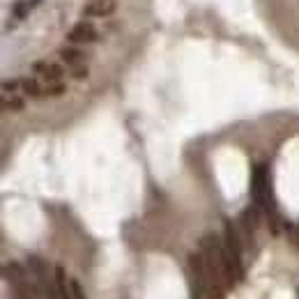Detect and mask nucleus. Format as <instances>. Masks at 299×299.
<instances>
[{"label": "nucleus", "mask_w": 299, "mask_h": 299, "mask_svg": "<svg viewBox=\"0 0 299 299\" xmlns=\"http://www.w3.org/2000/svg\"><path fill=\"white\" fill-rule=\"evenodd\" d=\"M44 85H46V83H44ZM65 92H67L65 81H60V83H49V85H46V99H49V97H62Z\"/></svg>", "instance_id": "nucleus-13"}, {"label": "nucleus", "mask_w": 299, "mask_h": 299, "mask_svg": "<svg viewBox=\"0 0 299 299\" xmlns=\"http://www.w3.org/2000/svg\"><path fill=\"white\" fill-rule=\"evenodd\" d=\"M28 3H30V5H33V3H37V0H28Z\"/></svg>", "instance_id": "nucleus-19"}, {"label": "nucleus", "mask_w": 299, "mask_h": 299, "mask_svg": "<svg viewBox=\"0 0 299 299\" xmlns=\"http://www.w3.org/2000/svg\"><path fill=\"white\" fill-rule=\"evenodd\" d=\"M260 214H262V210L258 205H251V207H246L244 212H242V217H239V226H242V230H244V235L246 237H253V233L258 230V226H260Z\"/></svg>", "instance_id": "nucleus-6"}, {"label": "nucleus", "mask_w": 299, "mask_h": 299, "mask_svg": "<svg viewBox=\"0 0 299 299\" xmlns=\"http://www.w3.org/2000/svg\"><path fill=\"white\" fill-rule=\"evenodd\" d=\"M58 55H60V62H65L67 67H76L87 62V53L83 49H78V46H62Z\"/></svg>", "instance_id": "nucleus-8"}, {"label": "nucleus", "mask_w": 299, "mask_h": 299, "mask_svg": "<svg viewBox=\"0 0 299 299\" xmlns=\"http://www.w3.org/2000/svg\"><path fill=\"white\" fill-rule=\"evenodd\" d=\"M251 198L253 205H258L262 212L269 210V175H267V166L258 163L251 175Z\"/></svg>", "instance_id": "nucleus-2"}, {"label": "nucleus", "mask_w": 299, "mask_h": 299, "mask_svg": "<svg viewBox=\"0 0 299 299\" xmlns=\"http://www.w3.org/2000/svg\"><path fill=\"white\" fill-rule=\"evenodd\" d=\"M223 246H226V253H228L230 262H233L235 267V276H237V281H242L244 278V265H242V237H239L237 228H235L230 221H226V226H223Z\"/></svg>", "instance_id": "nucleus-1"}, {"label": "nucleus", "mask_w": 299, "mask_h": 299, "mask_svg": "<svg viewBox=\"0 0 299 299\" xmlns=\"http://www.w3.org/2000/svg\"><path fill=\"white\" fill-rule=\"evenodd\" d=\"M21 87V81H17V78H5L3 81V94H17V90Z\"/></svg>", "instance_id": "nucleus-16"}, {"label": "nucleus", "mask_w": 299, "mask_h": 299, "mask_svg": "<svg viewBox=\"0 0 299 299\" xmlns=\"http://www.w3.org/2000/svg\"><path fill=\"white\" fill-rule=\"evenodd\" d=\"M21 90H23V94L30 99H46V85L35 76L21 78Z\"/></svg>", "instance_id": "nucleus-10"}, {"label": "nucleus", "mask_w": 299, "mask_h": 299, "mask_svg": "<svg viewBox=\"0 0 299 299\" xmlns=\"http://www.w3.org/2000/svg\"><path fill=\"white\" fill-rule=\"evenodd\" d=\"M71 292H74V299H85V290L81 288V283L76 278H71Z\"/></svg>", "instance_id": "nucleus-17"}, {"label": "nucleus", "mask_w": 299, "mask_h": 299, "mask_svg": "<svg viewBox=\"0 0 299 299\" xmlns=\"http://www.w3.org/2000/svg\"><path fill=\"white\" fill-rule=\"evenodd\" d=\"M297 299H299V290H297Z\"/></svg>", "instance_id": "nucleus-20"}, {"label": "nucleus", "mask_w": 299, "mask_h": 299, "mask_svg": "<svg viewBox=\"0 0 299 299\" xmlns=\"http://www.w3.org/2000/svg\"><path fill=\"white\" fill-rule=\"evenodd\" d=\"M69 74H71V78H76V81H85V78L90 76V69H87V65H76V67H69Z\"/></svg>", "instance_id": "nucleus-14"}, {"label": "nucleus", "mask_w": 299, "mask_h": 299, "mask_svg": "<svg viewBox=\"0 0 299 299\" xmlns=\"http://www.w3.org/2000/svg\"><path fill=\"white\" fill-rule=\"evenodd\" d=\"M285 230L290 233V242H292V246L299 251V228H292V226H285Z\"/></svg>", "instance_id": "nucleus-18"}, {"label": "nucleus", "mask_w": 299, "mask_h": 299, "mask_svg": "<svg viewBox=\"0 0 299 299\" xmlns=\"http://www.w3.org/2000/svg\"><path fill=\"white\" fill-rule=\"evenodd\" d=\"M67 42L76 44V46H81V44H94V42H99V30L90 21H76L69 28V33H67Z\"/></svg>", "instance_id": "nucleus-3"}, {"label": "nucleus", "mask_w": 299, "mask_h": 299, "mask_svg": "<svg viewBox=\"0 0 299 299\" xmlns=\"http://www.w3.org/2000/svg\"><path fill=\"white\" fill-rule=\"evenodd\" d=\"M118 12V3L115 0H90L85 7H83V14L90 19H106L111 14Z\"/></svg>", "instance_id": "nucleus-5"}, {"label": "nucleus", "mask_w": 299, "mask_h": 299, "mask_svg": "<svg viewBox=\"0 0 299 299\" xmlns=\"http://www.w3.org/2000/svg\"><path fill=\"white\" fill-rule=\"evenodd\" d=\"M3 276H5L7 281H12L14 285H19V288H26L30 272H28L23 265H19V262H7V265L3 267Z\"/></svg>", "instance_id": "nucleus-7"}, {"label": "nucleus", "mask_w": 299, "mask_h": 299, "mask_svg": "<svg viewBox=\"0 0 299 299\" xmlns=\"http://www.w3.org/2000/svg\"><path fill=\"white\" fill-rule=\"evenodd\" d=\"M33 71L35 76L39 78L42 83H60L65 78V67L60 65V62H46V60H39L33 65Z\"/></svg>", "instance_id": "nucleus-4"}, {"label": "nucleus", "mask_w": 299, "mask_h": 299, "mask_svg": "<svg viewBox=\"0 0 299 299\" xmlns=\"http://www.w3.org/2000/svg\"><path fill=\"white\" fill-rule=\"evenodd\" d=\"M3 109L12 111V113H19V111L26 109V99L19 97V94H3Z\"/></svg>", "instance_id": "nucleus-12"}, {"label": "nucleus", "mask_w": 299, "mask_h": 299, "mask_svg": "<svg viewBox=\"0 0 299 299\" xmlns=\"http://www.w3.org/2000/svg\"><path fill=\"white\" fill-rule=\"evenodd\" d=\"M55 283H58V292L60 299H74V292H71V281H67V274L62 267H55Z\"/></svg>", "instance_id": "nucleus-11"}, {"label": "nucleus", "mask_w": 299, "mask_h": 299, "mask_svg": "<svg viewBox=\"0 0 299 299\" xmlns=\"http://www.w3.org/2000/svg\"><path fill=\"white\" fill-rule=\"evenodd\" d=\"M30 3H14V5H12V12H14V17L17 19H26L28 14H30Z\"/></svg>", "instance_id": "nucleus-15"}, {"label": "nucleus", "mask_w": 299, "mask_h": 299, "mask_svg": "<svg viewBox=\"0 0 299 299\" xmlns=\"http://www.w3.org/2000/svg\"><path fill=\"white\" fill-rule=\"evenodd\" d=\"M28 265V272H30V276L35 278L37 283H44V281H49V265H46V260L39 256H28L26 260Z\"/></svg>", "instance_id": "nucleus-9"}]
</instances>
